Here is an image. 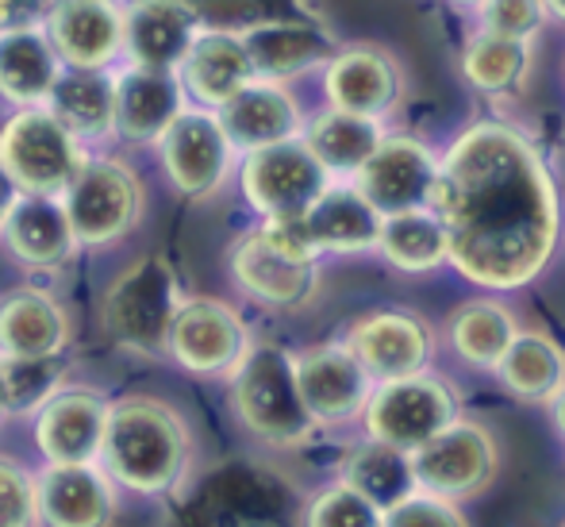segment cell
Returning a JSON list of instances; mask_svg holds the SVG:
<instances>
[{
	"label": "cell",
	"mask_w": 565,
	"mask_h": 527,
	"mask_svg": "<svg viewBox=\"0 0 565 527\" xmlns=\"http://www.w3.org/2000/svg\"><path fill=\"white\" fill-rule=\"evenodd\" d=\"M431 209L450 266L484 289H520L543 274L562 235V204L539 147L508 124H469L439 158Z\"/></svg>",
	"instance_id": "obj_1"
},
{
	"label": "cell",
	"mask_w": 565,
	"mask_h": 527,
	"mask_svg": "<svg viewBox=\"0 0 565 527\" xmlns=\"http://www.w3.org/2000/svg\"><path fill=\"white\" fill-rule=\"evenodd\" d=\"M100 466L124 493L170 497L193 474V431L181 412L154 397L113 401L100 446Z\"/></svg>",
	"instance_id": "obj_2"
},
{
	"label": "cell",
	"mask_w": 565,
	"mask_h": 527,
	"mask_svg": "<svg viewBox=\"0 0 565 527\" xmlns=\"http://www.w3.org/2000/svg\"><path fill=\"white\" fill-rule=\"evenodd\" d=\"M231 409L258 443L297 451L320 431L297 381V355L281 342H254L231 373Z\"/></svg>",
	"instance_id": "obj_3"
},
{
	"label": "cell",
	"mask_w": 565,
	"mask_h": 527,
	"mask_svg": "<svg viewBox=\"0 0 565 527\" xmlns=\"http://www.w3.org/2000/svg\"><path fill=\"white\" fill-rule=\"evenodd\" d=\"M231 277L266 308H305L320 282V251L308 239L305 215L262 220L231 246Z\"/></svg>",
	"instance_id": "obj_4"
},
{
	"label": "cell",
	"mask_w": 565,
	"mask_h": 527,
	"mask_svg": "<svg viewBox=\"0 0 565 527\" xmlns=\"http://www.w3.org/2000/svg\"><path fill=\"white\" fill-rule=\"evenodd\" d=\"M181 305H185V293L173 262L166 254H142L113 277L100 316L119 347L135 355H166Z\"/></svg>",
	"instance_id": "obj_5"
},
{
	"label": "cell",
	"mask_w": 565,
	"mask_h": 527,
	"mask_svg": "<svg viewBox=\"0 0 565 527\" xmlns=\"http://www.w3.org/2000/svg\"><path fill=\"white\" fill-rule=\"evenodd\" d=\"M89 162L85 143L51 108H15L0 124V166L20 193L62 197Z\"/></svg>",
	"instance_id": "obj_6"
},
{
	"label": "cell",
	"mask_w": 565,
	"mask_h": 527,
	"mask_svg": "<svg viewBox=\"0 0 565 527\" xmlns=\"http://www.w3.org/2000/svg\"><path fill=\"white\" fill-rule=\"evenodd\" d=\"M461 412L458 389L435 373H412V378L377 381L370 404L362 412L365 435L388 443L396 451H416L443 428H450Z\"/></svg>",
	"instance_id": "obj_7"
},
{
	"label": "cell",
	"mask_w": 565,
	"mask_h": 527,
	"mask_svg": "<svg viewBox=\"0 0 565 527\" xmlns=\"http://www.w3.org/2000/svg\"><path fill=\"white\" fill-rule=\"evenodd\" d=\"M331 173L312 155L305 135L243 155L238 189L262 220H297L331 189Z\"/></svg>",
	"instance_id": "obj_8"
},
{
	"label": "cell",
	"mask_w": 565,
	"mask_h": 527,
	"mask_svg": "<svg viewBox=\"0 0 565 527\" xmlns=\"http://www.w3.org/2000/svg\"><path fill=\"white\" fill-rule=\"evenodd\" d=\"M82 246H116L142 220V181L119 158H89L74 186L62 193Z\"/></svg>",
	"instance_id": "obj_9"
},
{
	"label": "cell",
	"mask_w": 565,
	"mask_h": 527,
	"mask_svg": "<svg viewBox=\"0 0 565 527\" xmlns=\"http://www.w3.org/2000/svg\"><path fill=\"white\" fill-rule=\"evenodd\" d=\"M408 459L416 489L439 493L447 500H466L492 485L500 470V446L489 428L458 417L435 439L416 446Z\"/></svg>",
	"instance_id": "obj_10"
},
{
	"label": "cell",
	"mask_w": 565,
	"mask_h": 527,
	"mask_svg": "<svg viewBox=\"0 0 565 527\" xmlns=\"http://www.w3.org/2000/svg\"><path fill=\"white\" fill-rule=\"evenodd\" d=\"M254 339L243 316L216 297H185L178 319L170 327L166 358L193 378H231L250 355Z\"/></svg>",
	"instance_id": "obj_11"
},
{
	"label": "cell",
	"mask_w": 565,
	"mask_h": 527,
	"mask_svg": "<svg viewBox=\"0 0 565 527\" xmlns=\"http://www.w3.org/2000/svg\"><path fill=\"white\" fill-rule=\"evenodd\" d=\"M170 186L189 201H209L227 186L238 150L212 108H189L154 143Z\"/></svg>",
	"instance_id": "obj_12"
},
{
	"label": "cell",
	"mask_w": 565,
	"mask_h": 527,
	"mask_svg": "<svg viewBox=\"0 0 565 527\" xmlns=\"http://www.w3.org/2000/svg\"><path fill=\"white\" fill-rule=\"evenodd\" d=\"M113 401L97 386H62L31 417V439L43 462H100Z\"/></svg>",
	"instance_id": "obj_13"
},
{
	"label": "cell",
	"mask_w": 565,
	"mask_h": 527,
	"mask_svg": "<svg viewBox=\"0 0 565 527\" xmlns=\"http://www.w3.org/2000/svg\"><path fill=\"white\" fill-rule=\"evenodd\" d=\"M439 181V158L427 143L412 139V135H385L373 158L362 166L354 186L365 193L381 215L427 209Z\"/></svg>",
	"instance_id": "obj_14"
},
{
	"label": "cell",
	"mask_w": 565,
	"mask_h": 527,
	"mask_svg": "<svg viewBox=\"0 0 565 527\" xmlns=\"http://www.w3.org/2000/svg\"><path fill=\"white\" fill-rule=\"evenodd\" d=\"M297 381H300V393H305L308 412H312L320 428H339V423L362 417L365 404H370L373 386H377L347 342L300 350Z\"/></svg>",
	"instance_id": "obj_15"
},
{
	"label": "cell",
	"mask_w": 565,
	"mask_h": 527,
	"mask_svg": "<svg viewBox=\"0 0 565 527\" xmlns=\"http://www.w3.org/2000/svg\"><path fill=\"white\" fill-rule=\"evenodd\" d=\"M347 347L370 370L373 381H396L427 370L435 355V335L416 313L377 308V313L354 319Z\"/></svg>",
	"instance_id": "obj_16"
},
{
	"label": "cell",
	"mask_w": 565,
	"mask_h": 527,
	"mask_svg": "<svg viewBox=\"0 0 565 527\" xmlns=\"http://www.w3.org/2000/svg\"><path fill=\"white\" fill-rule=\"evenodd\" d=\"M39 482V527H113L116 489L100 462H46Z\"/></svg>",
	"instance_id": "obj_17"
},
{
	"label": "cell",
	"mask_w": 565,
	"mask_h": 527,
	"mask_svg": "<svg viewBox=\"0 0 565 527\" xmlns=\"http://www.w3.org/2000/svg\"><path fill=\"white\" fill-rule=\"evenodd\" d=\"M66 70H108L124 54L119 0H54L43 23Z\"/></svg>",
	"instance_id": "obj_18"
},
{
	"label": "cell",
	"mask_w": 565,
	"mask_h": 527,
	"mask_svg": "<svg viewBox=\"0 0 565 527\" xmlns=\"http://www.w3.org/2000/svg\"><path fill=\"white\" fill-rule=\"evenodd\" d=\"M243 43L250 51L254 74L266 82H289L316 66H328L335 59L339 43L323 23L300 20V15H274L243 31Z\"/></svg>",
	"instance_id": "obj_19"
},
{
	"label": "cell",
	"mask_w": 565,
	"mask_h": 527,
	"mask_svg": "<svg viewBox=\"0 0 565 527\" xmlns=\"http://www.w3.org/2000/svg\"><path fill=\"white\" fill-rule=\"evenodd\" d=\"M323 93L331 108L358 112V116H388L404 97V74L393 54L377 46H342L323 66Z\"/></svg>",
	"instance_id": "obj_20"
},
{
	"label": "cell",
	"mask_w": 565,
	"mask_h": 527,
	"mask_svg": "<svg viewBox=\"0 0 565 527\" xmlns=\"http://www.w3.org/2000/svg\"><path fill=\"white\" fill-rule=\"evenodd\" d=\"M201 31V20L185 0L124 4V54L131 59V66L178 70Z\"/></svg>",
	"instance_id": "obj_21"
},
{
	"label": "cell",
	"mask_w": 565,
	"mask_h": 527,
	"mask_svg": "<svg viewBox=\"0 0 565 527\" xmlns=\"http://www.w3.org/2000/svg\"><path fill=\"white\" fill-rule=\"evenodd\" d=\"M189 112V93L178 70L127 66L116 74V135L124 143H158Z\"/></svg>",
	"instance_id": "obj_22"
},
{
	"label": "cell",
	"mask_w": 565,
	"mask_h": 527,
	"mask_svg": "<svg viewBox=\"0 0 565 527\" xmlns=\"http://www.w3.org/2000/svg\"><path fill=\"white\" fill-rule=\"evenodd\" d=\"M0 243L20 266L58 270L82 251L62 197H20V204L0 228Z\"/></svg>",
	"instance_id": "obj_23"
},
{
	"label": "cell",
	"mask_w": 565,
	"mask_h": 527,
	"mask_svg": "<svg viewBox=\"0 0 565 527\" xmlns=\"http://www.w3.org/2000/svg\"><path fill=\"white\" fill-rule=\"evenodd\" d=\"M70 339L74 319L46 289H12L0 297V358H54Z\"/></svg>",
	"instance_id": "obj_24"
},
{
	"label": "cell",
	"mask_w": 565,
	"mask_h": 527,
	"mask_svg": "<svg viewBox=\"0 0 565 527\" xmlns=\"http://www.w3.org/2000/svg\"><path fill=\"white\" fill-rule=\"evenodd\" d=\"M216 116L238 155L300 135V105L281 82H266V77H254L243 93H235L224 108H216Z\"/></svg>",
	"instance_id": "obj_25"
},
{
	"label": "cell",
	"mask_w": 565,
	"mask_h": 527,
	"mask_svg": "<svg viewBox=\"0 0 565 527\" xmlns=\"http://www.w3.org/2000/svg\"><path fill=\"white\" fill-rule=\"evenodd\" d=\"M178 77L185 85L189 101L201 108H224L235 93H243L254 82V62L243 35L235 31H201L189 46L185 62L178 66Z\"/></svg>",
	"instance_id": "obj_26"
},
{
	"label": "cell",
	"mask_w": 565,
	"mask_h": 527,
	"mask_svg": "<svg viewBox=\"0 0 565 527\" xmlns=\"http://www.w3.org/2000/svg\"><path fill=\"white\" fill-rule=\"evenodd\" d=\"M66 62L43 28L0 31V101L12 108H46Z\"/></svg>",
	"instance_id": "obj_27"
},
{
	"label": "cell",
	"mask_w": 565,
	"mask_h": 527,
	"mask_svg": "<svg viewBox=\"0 0 565 527\" xmlns=\"http://www.w3.org/2000/svg\"><path fill=\"white\" fill-rule=\"evenodd\" d=\"M381 215L354 181H331V189L305 212V231L320 254L377 251Z\"/></svg>",
	"instance_id": "obj_28"
},
{
	"label": "cell",
	"mask_w": 565,
	"mask_h": 527,
	"mask_svg": "<svg viewBox=\"0 0 565 527\" xmlns=\"http://www.w3.org/2000/svg\"><path fill=\"white\" fill-rule=\"evenodd\" d=\"M46 108L82 143L116 135V74L113 70H66Z\"/></svg>",
	"instance_id": "obj_29"
},
{
	"label": "cell",
	"mask_w": 565,
	"mask_h": 527,
	"mask_svg": "<svg viewBox=\"0 0 565 527\" xmlns=\"http://www.w3.org/2000/svg\"><path fill=\"white\" fill-rule=\"evenodd\" d=\"M381 139H385L381 119L342 112V108L320 112V116L305 127V143L323 162V170H328L331 178H347V181H354L358 173H362V166L373 158Z\"/></svg>",
	"instance_id": "obj_30"
},
{
	"label": "cell",
	"mask_w": 565,
	"mask_h": 527,
	"mask_svg": "<svg viewBox=\"0 0 565 527\" xmlns=\"http://www.w3.org/2000/svg\"><path fill=\"white\" fill-rule=\"evenodd\" d=\"M377 251L401 274H435V270H443L450 262L447 228H443V220L435 215L431 204L385 215L381 220Z\"/></svg>",
	"instance_id": "obj_31"
},
{
	"label": "cell",
	"mask_w": 565,
	"mask_h": 527,
	"mask_svg": "<svg viewBox=\"0 0 565 527\" xmlns=\"http://www.w3.org/2000/svg\"><path fill=\"white\" fill-rule=\"evenodd\" d=\"M492 370L504 381L508 393H515L520 401L551 404V397L558 393L565 381V350L551 335L520 331Z\"/></svg>",
	"instance_id": "obj_32"
},
{
	"label": "cell",
	"mask_w": 565,
	"mask_h": 527,
	"mask_svg": "<svg viewBox=\"0 0 565 527\" xmlns=\"http://www.w3.org/2000/svg\"><path fill=\"white\" fill-rule=\"evenodd\" d=\"M339 477L347 485H354L358 493H365L381 513L416 489L408 451H396V446L377 443V439H365L362 446H354V451L342 459Z\"/></svg>",
	"instance_id": "obj_33"
},
{
	"label": "cell",
	"mask_w": 565,
	"mask_h": 527,
	"mask_svg": "<svg viewBox=\"0 0 565 527\" xmlns=\"http://www.w3.org/2000/svg\"><path fill=\"white\" fill-rule=\"evenodd\" d=\"M515 335H520L515 316L497 301H469L450 319V347L458 350L461 362L481 366V370H492L504 358Z\"/></svg>",
	"instance_id": "obj_34"
},
{
	"label": "cell",
	"mask_w": 565,
	"mask_h": 527,
	"mask_svg": "<svg viewBox=\"0 0 565 527\" xmlns=\"http://www.w3.org/2000/svg\"><path fill=\"white\" fill-rule=\"evenodd\" d=\"M531 70V46L523 39H504L481 31L477 39H469V46L461 51V74L473 89L504 97L515 93L527 82Z\"/></svg>",
	"instance_id": "obj_35"
},
{
	"label": "cell",
	"mask_w": 565,
	"mask_h": 527,
	"mask_svg": "<svg viewBox=\"0 0 565 527\" xmlns=\"http://www.w3.org/2000/svg\"><path fill=\"white\" fill-rule=\"evenodd\" d=\"M4 362L8 397H12V417H35L62 386H66V362L54 358H0Z\"/></svg>",
	"instance_id": "obj_36"
},
{
	"label": "cell",
	"mask_w": 565,
	"mask_h": 527,
	"mask_svg": "<svg viewBox=\"0 0 565 527\" xmlns=\"http://www.w3.org/2000/svg\"><path fill=\"white\" fill-rule=\"evenodd\" d=\"M300 527H385V513L339 477L308 500Z\"/></svg>",
	"instance_id": "obj_37"
},
{
	"label": "cell",
	"mask_w": 565,
	"mask_h": 527,
	"mask_svg": "<svg viewBox=\"0 0 565 527\" xmlns=\"http://www.w3.org/2000/svg\"><path fill=\"white\" fill-rule=\"evenodd\" d=\"M0 527H39L35 474L4 454H0Z\"/></svg>",
	"instance_id": "obj_38"
},
{
	"label": "cell",
	"mask_w": 565,
	"mask_h": 527,
	"mask_svg": "<svg viewBox=\"0 0 565 527\" xmlns=\"http://www.w3.org/2000/svg\"><path fill=\"white\" fill-rule=\"evenodd\" d=\"M196 12L204 31H235L243 35L246 28L262 20H274V15H289L285 12V0H185Z\"/></svg>",
	"instance_id": "obj_39"
},
{
	"label": "cell",
	"mask_w": 565,
	"mask_h": 527,
	"mask_svg": "<svg viewBox=\"0 0 565 527\" xmlns=\"http://www.w3.org/2000/svg\"><path fill=\"white\" fill-rule=\"evenodd\" d=\"M481 31L504 39H523L531 43L535 31H543L546 23V0H481Z\"/></svg>",
	"instance_id": "obj_40"
},
{
	"label": "cell",
	"mask_w": 565,
	"mask_h": 527,
	"mask_svg": "<svg viewBox=\"0 0 565 527\" xmlns=\"http://www.w3.org/2000/svg\"><path fill=\"white\" fill-rule=\"evenodd\" d=\"M385 527H469L458 500H447L439 493L412 489L404 500L385 508Z\"/></svg>",
	"instance_id": "obj_41"
},
{
	"label": "cell",
	"mask_w": 565,
	"mask_h": 527,
	"mask_svg": "<svg viewBox=\"0 0 565 527\" xmlns=\"http://www.w3.org/2000/svg\"><path fill=\"white\" fill-rule=\"evenodd\" d=\"M54 0H0V31L43 28Z\"/></svg>",
	"instance_id": "obj_42"
},
{
	"label": "cell",
	"mask_w": 565,
	"mask_h": 527,
	"mask_svg": "<svg viewBox=\"0 0 565 527\" xmlns=\"http://www.w3.org/2000/svg\"><path fill=\"white\" fill-rule=\"evenodd\" d=\"M20 186H15L12 181V173L4 170V166H0V228H4L8 223V215H12V209L15 204H20Z\"/></svg>",
	"instance_id": "obj_43"
},
{
	"label": "cell",
	"mask_w": 565,
	"mask_h": 527,
	"mask_svg": "<svg viewBox=\"0 0 565 527\" xmlns=\"http://www.w3.org/2000/svg\"><path fill=\"white\" fill-rule=\"evenodd\" d=\"M551 417H554V428H558V435L565 439V381H562V389L551 397Z\"/></svg>",
	"instance_id": "obj_44"
},
{
	"label": "cell",
	"mask_w": 565,
	"mask_h": 527,
	"mask_svg": "<svg viewBox=\"0 0 565 527\" xmlns=\"http://www.w3.org/2000/svg\"><path fill=\"white\" fill-rule=\"evenodd\" d=\"M12 417V397H8V381H4V362H0V423Z\"/></svg>",
	"instance_id": "obj_45"
},
{
	"label": "cell",
	"mask_w": 565,
	"mask_h": 527,
	"mask_svg": "<svg viewBox=\"0 0 565 527\" xmlns=\"http://www.w3.org/2000/svg\"><path fill=\"white\" fill-rule=\"evenodd\" d=\"M546 8H551V12L565 23V0H546Z\"/></svg>",
	"instance_id": "obj_46"
},
{
	"label": "cell",
	"mask_w": 565,
	"mask_h": 527,
	"mask_svg": "<svg viewBox=\"0 0 565 527\" xmlns=\"http://www.w3.org/2000/svg\"><path fill=\"white\" fill-rule=\"evenodd\" d=\"M458 4H481V0H458Z\"/></svg>",
	"instance_id": "obj_47"
}]
</instances>
